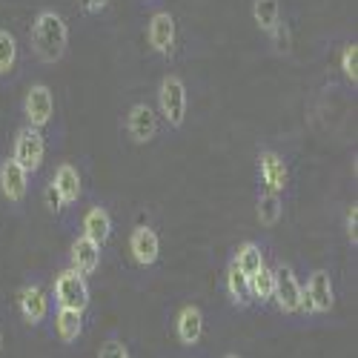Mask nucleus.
Instances as JSON below:
<instances>
[{"label":"nucleus","mask_w":358,"mask_h":358,"mask_svg":"<svg viewBox=\"0 0 358 358\" xmlns=\"http://www.w3.org/2000/svg\"><path fill=\"white\" fill-rule=\"evenodd\" d=\"M29 187H32V175H29L12 155L0 161V195L9 206L20 210L29 198Z\"/></svg>","instance_id":"9b49d317"},{"label":"nucleus","mask_w":358,"mask_h":358,"mask_svg":"<svg viewBox=\"0 0 358 358\" xmlns=\"http://www.w3.org/2000/svg\"><path fill=\"white\" fill-rule=\"evenodd\" d=\"M106 6H109V0H80V9L86 15H101L106 12Z\"/></svg>","instance_id":"c85d7f7f"},{"label":"nucleus","mask_w":358,"mask_h":358,"mask_svg":"<svg viewBox=\"0 0 358 358\" xmlns=\"http://www.w3.org/2000/svg\"><path fill=\"white\" fill-rule=\"evenodd\" d=\"M12 158H15L29 175H38L41 166H43V161H46V132L23 124V127L15 132V141H12Z\"/></svg>","instance_id":"423d86ee"},{"label":"nucleus","mask_w":358,"mask_h":358,"mask_svg":"<svg viewBox=\"0 0 358 358\" xmlns=\"http://www.w3.org/2000/svg\"><path fill=\"white\" fill-rule=\"evenodd\" d=\"M252 20L258 23L261 32H273L275 23L281 20V3L278 0H252Z\"/></svg>","instance_id":"b1692460"},{"label":"nucleus","mask_w":358,"mask_h":358,"mask_svg":"<svg viewBox=\"0 0 358 358\" xmlns=\"http://www.w3.org/2000/svg\"><path fill=\"white\" fill-rule=\"evenodd\" d=\"M255 215H258L261 227H275L284 218V195L258 189V195H255Z\"/></svg>","instance_id":"4be33fe9"},{"label":"nucleus","mask_w":358,"mask_h":358,"mask_svg":"<svg viewBox=\"0 0 358 358\" xmlns=\"http://www.w3.org/2000/svg\"><path fill=\"white\" fill-rule=\"evenodd\" d=\"M17 313L23 318L26 327H32V330H38V327H43L52 315V292L43 287V281L35 275L29 278L20 289H17Z\"/></svg>","instance_id":"20e7f679"},{"label":"nucleus","mask_w":358,"mask_h":358,"mask_svg":"<svg viewBox=\"0 0 358 358\" xmlns=\"http://www.w3.org/2000/svg\"><path fill=\"white\" fill-rule=\"evenodd\" d=\"M344 238L352 250L358 247V203L355 201L344 210Z\"/></svg>","instance_id":"bb28decb"},{"label":"nucleus","mask_w":358,"mask_h":358,"mask_svg":"<svg viewBox=\"0 0 358 358\" xmlns=\"http://www.w3.org/2000/svg\"><path fill=\"white\" fill-rule=\"evenodd\" d=\"M98 358H132V350L117 333H109L98 347Z\"/></svg>","instance_id":"a878e982"},{"label":"nucleus","mask_w":358,"mask_h":358,"mask_svg":"<svg viewBox=\"0 0 358 358\" xmlns=\"http://www.w3.org/2000/svg\"><path fill=\"white\" fill-rule=\"evenodd\" d=\"M112 229H115V221L109 215V210L103 203H92L86 206L83 215H80V235L92 238V241H98L101 247L112 238Z\"/></svg>","instance_id":"a211bd4d"},{"label":"nucleus","mask_w":358,"mask_h":358,"mask_svg":"<svg viewBox=\"0 0 358 358\" xmlns=\"http://www.w3.org/2000/svg\"><path fill=\"white\" fill-rule=\"evenodd\" d=\"M273 273H275L273 304L278 307V313H284L289 318H307L304 287H301V281H298L295 270L289 264H278V266H273Z\"/></svg>","instance_id":"7ed1b4c3"},{"label":"nucleus","mask_w":358,"mask_h":358,"mask_svg":"<svg viewBox=\"0 0 358 358\" xmlns=\"http://www.w3.org/2000/svg\"><path fill=\"white\" fill-rule=\"evenodd\" d=\"M124 129L129 135L132 143L143 146V143H152L161 132V117H158V109L149 103V101H138L129 106L127 112V121H124Z\"/></svg>","instance_id":"1a4fd4ad"},{"label":"nucleus","mask_w":358,"mask_h":358,"mask_svg":"<svg viewBox=\"0 0 358 358\" xmlns=\"http://www.w3.org/2000/svg\"><path fill=\"white\" fill-rule=\"evenodd\" d=\"M255 175H258V189L284 195L289 189V164L278 149H261L255 158Z\"/></svg>","instance_id":"0eeeda50"},{"label":"nucleus","mask_w":358,"mask_h":358,"mask_svg":"<svg viewBox=\"0 0 358 358\" xmlns=\"http://www.w3.org/2000/svg\"><path fill=\"white\" fill-rule=\"evenodd\" d=\"M266 35H270L275 52H289V43H292V41H289V26H287L284 20H278L273 32H266Z\"/></svg>","instance_id":"cd10ccee"},{"label":"nucleus","mask_w":358,"mask_h":358,"mask_svg":"<svg viewBox=\"0 0 358 358\" xmlns=\"http://www.w3.org/2000/svg\"><path fill=\"white\" fill-rule=\"evenodd\" d=\"M49 184H52L55 195L61 198L64 210L75 206V203L80 201V195H83L80 169H78L75 164H69V161H64V164H57V166H55V172H52V178H49Z\"/></svg>","instance_id":"dca6fc26"},{"label":"nucleus","mask_w":358,"mask_h":358,"mask_svg":"<svg viewBox=\"0 0 358 358\" xmlns=\"http://www.w3.org/2000/svg\"><path fill=\"white\" fill-rule=\"evenodd\" d=\"M250 281V298H252V304L258 307H273V292H275V273H273V266H261V270L255 275L247 278Z\"/></svg>","instance_id":"412c9836"},{"label":"nucleus","mask_w":358,"mask_h":358,"mask_svg":"<svg viewBox=\"0 0 358 358\" xmlns=\"http://www.w3.org/2000/svg\"><path fill=\"white\" fill-rule=\"evenodd\" d=\"M69 49V23L61 12L41 9L32 20V52L43 64H57Z\"/></svg>","instance_id":"f257e3e1"},{"label":"nucleus","mask_w":358,"mask_h":358,"mask_svg":"<svg viewBox=\"0 0 358 358\" xmlns=\"http://www.w3.org/2000/svg\"><path fill=\"white\" fill-rule=\"evenodd\" d=\"M101 258H103V247L98 241H92V238L78 235L69 244V266L86 278L101 270Z\"/></svg>","instance_id":"f3484780"},{"label":"nucleus","mask_w":358,"mask_h":358,"mask_svg":"<svg viewBox=\"0 0 358 358\" xmlns=\"http://www.w3.org/2000/svg\"><path fill=\"white\" fill-rule=\"evenodd\" d=\"M187 112H189V92L184 78L164 75L158 83V117L169 129H181L187 124Z\"/></svg>","instance_id":"f03ea898"},{"label":"nucleus","mask_w":358,"mask_h":358,"mask_svg":"<svg viewBox=\"0 0 358 358\" xmlns=\"http://www.w3.org/2000/svg\"><path fill=\"white\" fill-rule=\"evenodd\" d=\"M20 112H23V124L46 132L55 121V92H52V86H46V83L29 86V92L23 95V103H20Z\"/></svg>","instance_id":"6e6552de"},{"label":"nucleus","mask_w":358,"mask_h":358,"mask_svg":"<svg viewBox=\"0 0 358 358\" xmlns=\"http://www.w3.org/2000/svg\"><path fill=\"white\" fill-rule=\"evenodd\" d=\"M17 38L9 32V29H0V78H9L17 69Z\"/></svg>","instance_id":"5701e85b"},{"label":"nucleus","mask_w":358,"mask_h":358,"mask_svg":"<svg viewBox=\"0 0 358 358\" xmlns=\"http://www.w3.org/2000/svg\"><path fill=\"white\" fill-rule=\"evenodd\" d=\"M129 255L138 266L143 270H152V266L161 261V235L149 227V224H138L132 232H129Z\"/></svg>","instance_id":"f8f14e48"},{"label":"nucleus","mask_w":358,"mask_h":358,"mask_svg":"<svg viewBox=\"0 0 358 358\" xmlns=\"http://www.w3.org/2000/svg\"><path fill=\"white\" fill-rule=\"evenodd\" d=\"M229 264H235V270L250 278V275H255L261 266L266 264V252H264V247L258 241H241L232 250Z\"/></svg>","instance_id":"6ab92c4d"},{"label":"nucleus","mask_w":358,"mask_h":358,"mask_svg":"<svg viewBox=\"0 0 358 358\" xmlns=\"http://www.w3.org/2000/svg\"><path fill=\"white\" fill-rule=\"evenodd\" d=\"M338 69H341L344 80L355 89V86H358V43H355V41L344 43V49H341V55H338Z\"/></svg>","instance_id":"393cba45"},{"label":"nucleus","mask_w":358,"mask_h":358,"mask_svg":"<svg viewBox=\"0 0 358 358\" xmlns=\"http://www.w3.org/2000/svg\"><path fill=\"white\" fill-rule=\"evenodd\" d=\"M146 3H152V0H146Z\"/></svg>","instance_id":"2f4dec72"},{"label":"nucleus","mask_w":358,"mask_h":358,"mask_svg":"<svg viewBox=\"0 0 358 358\" xmlns=\"http://www.w3.org/2000/svg\"><path fill=\"white\" fill-rule=\"evenodd\" d=\"M175 38H178V32H175L172 12L161 9V12H155L152 17H149V23H146V43H149V49H152L155 55L169 57L172 49H175Z\"/></svg>","instance_id":"4468645a"},{"label":"nucleus","mask_w":358,"mask_h":358,"mask_svg":"<svg viewBox=\"0 0 358 358\" xmlns=\"http://www.w3.org/2000/svg\"><path fill=\"white\" fill-rule=\"evenodd\" d=\"M175 338L181 347H198L201 338H203V330H206V318H203V310L198 304H184L181 310L175 313Z\"/></svg>","instance_id":"ddd939ff"},{"label":"nucleus","mask_w":358,"mask_h":358,"mask_svg":"<svg viewBox=\"0 0 358 358\" xmlns=\"http://www.w3.org/2000/svg\"><path fill=\"white\" fill-rule=\"evenodd\" d=\"M83 315H86L83 310L55 307L52 315H49V321H52V336L61 341V344H66V347L78 344V341L83 338V330H86V318H83Z\"/></svg>","instance_id":"2eb2a0df"},{"label":"nucleus","mask_w":358,"mask_h":358,"mask_svg":"<svg viewBox=\"0 0 358 358\" xmlns=\"http://www.w3.org/2000/svg\"><path fill=\"white\" fill-rule=\"evenodd\" d=\"M301 287H304V307H307L310 318L327 315L336 307V284L327 270H313L307 275V284H301Z\"/></svg>","instance_id":"9d476101"},{"label":"nucleus","mask_w":358,"mask_h":358,"mask_svg":"<svg viewBox=\"0 0 358 358\" xmlns=\"http://www.w3.org/2000/svg\"><path fill=\"white\" fill-rule=\"evenodd\" d=\"M52 301L55 307H72V310H89L92 292H89V278L80 275L72 266H64L52 281Z\"/></svg>","instance_id":"39448f33"},{"label":"nucleus","mask_w":358,"mask_h":358,"mask_svg":"<svg viewBox=\"0 0 358 358\" xmlns=\"http://www.w3.org/2000/svg\"><path fill=\"white\" fill-rule=\"evenodd\" d=\"M224 292L229 298V304L238 310H250L252 307V298H250V281L244 273L235 270V264H227V273H224Z\"/></svg>","instance_id":"aec40b11"},{"label":"nucleus","mask_w":358,"mask_h":358,"mask_svg":"<svg viewBox=\"0 0 358 358\" xmlns=\"http://www.w3.org/2000/svg\"><path fill=\"white\" fill-rule=\"evenodd\" d=\"M0 355H3V330H0Z\"/></svg>","instance_id":"7c9ffc66"},{"label":"nucleus","mask_w":358,"mask_h":358,"mask_svg":"<svg viewBox=\"0 0 358 358\" xmlns=\"http://www.w3.org/2000/svg\"><path fill=\"white\" fill-rule=\"evenodd\" d=\"M221 358H244V355H238V352H224Z\"/></svg>","instance_id":"c756f323"}]
</instances>
